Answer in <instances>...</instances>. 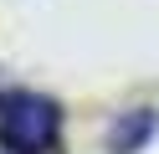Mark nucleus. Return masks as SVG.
<instances>
[{
  "instance_id": "nucleus-2",
  "label": "nucleus",
  "mask_w": 159,
  "mask_h": 154,
  "mask_svg": "<svg viewBox=\"0 0 159 154\" xmlns=\"http://www.w3.org/2000/svg\"><path fill=\"white\" fill-rule=\"evenodd\" d=\"M154 133V113L149 108H139V113H128V118H118L113 123V133H108V144H113V154H134L139 144Z\"/></svg>"
},
{
  "instance_id": "nucleus-1",
  "label": "nucleus",
  "mask_w": 159,
  "mask_h": 154,
  "mask_svg": "<svg viewBox=\"0 0 159 154\" xmlns=\"http://www.w3.org/2000/svg\"><path fill=\"white\" fill-rule=\"evenodd\" d=\"M0 144L5 154H62V108L46 92L5 87L0 92Z\"/></svg>"
}]
</instances>
